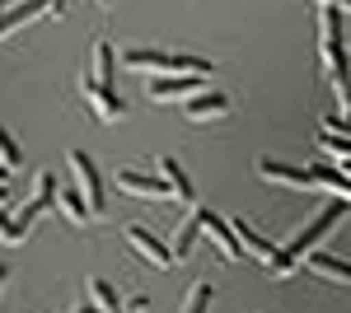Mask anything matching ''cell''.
Wrapping results in <instances>:
<instances>
[{
	"label": "cell",
	"mask_w": 351,
	"mask_h": 313,
	"mask_svg": "<svg viewBox=\"0 0 351 313\" xmlns=\"http://www.w3.org/2000/svg\"><path fill=\"white\" fill-rule=\"evenodd\" d=\"M342 206H347L342 197H328V206L319 210V215H314V220H309V225H304V229H300V234L291 238V243H281V248H276V258L267 262V276H276V281L295 276V271H300V262H304L309 253H314V248H319V238L332 234V225H337Z\"/></svg>",
	"instance_id": "cell-1"
},
{
	"label": "cell",
	"mask_w": 351,
	"mask_h": 313,
	"mask_svg": "<svg viewBox=\"0 0 351 313\" xmlns=\"http://www.w3.org/2000/svg\"><path fill=\"white\" fill-rule=\"evenodd\" d=\"M202 79L206 75H178V71L150 75L145 79V99H150V103H188L192 94H202Z\"/></svg>",
	"instance_id": "cell-2"
},
{
	"label": "cell",
	"mask_w": 351,
	"mask_h": 313,
	"mask_svg": "<svg viewBox=\"0 0 351 313\" xmlns=\"http://www.w3.org/2000/svg\"><path fill=\"white\" fill-rule=\"evenodd\" d=\"M263 183H276V187H295V192H314L319 187V173L314 168H300V164H286V159H258L253 164Z\"/></svg>",
	"instance_id": "cell-3"
},
{
	"label": "cell",
	"mask_w": 351,
	"mask_h": 313,
	"mask_svg": "<svg viewBox=\"0 0 351 313\" xmlns=\"http://www.w3.org/2000/svg\"><path fill=\"white\" fill-rule=\"evenodd\" d=\"M112 183H117V192H127V197H141V201H169L173 192H169V183H164L160 173L150 168H117L112 173Z\"/></svg>",
	"instance_id": "cell-4"
},
{
	"label": "cell",
	"mask_w": 351,
	"mask_h": 313,
	"mask_svg": "<svg viewBox=\"0 0 351 313\" xmlns=\"http://www.w3.org/2000/svg\"><path fill=\"white\" fill-rule=\"evenodd\" d=\"M66 164H71V178H75V187L84 192L89 210H94V215H104V206H108V201H104V178H99V164L84 155V150H71V155H66Z\"/></svg>",
	"instance_id": "cell-5"
},
{
	"label": "cell",
	"mask_w": 351,
	"mask_h": 313,
	"mask_svg": "<svg viewBox=\"0 0 351 313\" xmlns=\"http://www.w3.org/2000/svg\"><path fill=\"white\" fill-rule=\"evenodd\" d=\"M127 248H132L141 262H150L155 271H169V266L178 262V258H173V243L155 238L150 229H145V225H127Z\"/></svg>",
	"instance_id": "cell-6"
},
{
	"label": "cell",
	"mask_w": 351,
	"mask_h": 313,
	"mask_svg": "<svg viewBox=\"0 0 351 313\" xmlns=\"http://www.w3.org/2000/svg\"><path fill=\"white\" fill-rule=\"evenodd\" d=\"M80 99L89 103V112L99 117V122H122L127 117V103L112 94L108 84H94V79H80Z\"/></svg>",
	"instance_id": "cell-7"
},
{
	"label": "cell",
	"mask_w": 351,
	"mask_h": 313,
	"mask_svg": "<svg viewBox=\"0 0 351 313\" xmlns=\"http://www.w3.org/2000/svg\"><path fill=\"white\" fill-rule=\"evenodd\" d=\"M183 112H188V122H220V117H230V94H220V89H202V94H192L188 103H183Z\"/></svg>",
	"instance_id": "cell-8"
},
{
	"label": "cell",
	"mask_w": 351,
	"mask_h": 313,
	"mask_svg": "<svg viewBox=\"0 0 351 313\" xmlns=\"http://www.w3.org/2000/svg\"><path fill=\"white\" fill-rule=\"evenodd\" d=\"M206 238L216 243L220 262H239L243 258V243H239V234H234V225H230V220H220L211 206H206Z\"/></svg>",
	"instance_id": "cell-9"
},
{
	"label": "cell",
	"mask_w": 351,
	"mask_h": 313,
	"mask_svg": "<svg viewBox=\"0 0 351 313\" xmlns=\"http://www.w3.org/2000/svg\"><path fill=\"white\" fill-rule=\"evenodd\" d=\"M155 173H160L164 183H169L173 201H183V206H197V197H192V178L183 173V164H178L173 155H160V159H155Z\"/></svg>",
	"instance_id": "cell-10"
},
{
	"label": "cell",
	"mask_w": 351,
	"mask_h": 313,
	"mask_svg": "<svg viewBox=\"0 0 351 313\" xmlns=\"http://www.w3.org/2000/svg\"><path fill=\"white\" fill-rule=\"evenodd\" d=\"M230 225H234V234H239L243 253H253V258L263 262V266H267V262L276 258V243H271V238L263 234V229H258V225H253V220H243V215H234V220H230Z\"/></svg>",
	"instance_id": "cell-11"
},
{
	"label": "cell",
	"mask_w": 351,
	"mask_h": 313,
	"mask_svg": "<svg viewBox=\"0 0 351 313\" xmlns=\"http://www.w3.org/2000/svg\"><path fill=\"white\" fill-rule=\"evenodd\" d=\"M304 266H309V271H314L319 281H332V286H351V262H347V258H332V253H319V248H314V253L304 258Z\"/></svg>",
	"instance_id": "cell-12"
},
{
	"label": "cell",
	"mask_w": 351,
	"mask_h": 313,
	"mask_svg": "<svg viewBox=\"0 0 351 313\" xmlns=\"http://www.w3.org/2000/svg\"><path fill=\"white\" fill-rule=\"evenodd\" d=\"M56 197H61L56 178H52V173H38V187H33V197H28V201H24L19 210H14V215H24L28 225H33V220H38V215H43L47 206H56Z\"/></svg>",
	"instance_id": "cell-13"
},
{
	"label": "cell",
	"mask_w": 351,
	"mask_h": 313,
	"mask_svg": "<svg viewBox=\"0 0 351 313\" xmlns=\"http://www.w3.org/2000/svg\"><path fill=\"white\" fill-rule=\"evenodd\" d=\"M38 14H47V0H19V5H10V10L0 14V42H5L10 33H19L24 24H33Z\"/></svg>",
	"instance_id": "cell-14"
},
{
	"label": "cell",
	"mask_w": 351,
	"mask_h": 313,
	"mask_svg": "<svg viewBox=\"0 0 351 313\" xmlns=\"http://www.w3.org/2000/svg\"><path fill=\"white\" fill-rule=\"evenodd\" d=\"M197 234H206V206H188L178 234H173V258H188L192 243H197Z\"/></svg>",
	"instance_id": "cell-15"
},
{
	"label": "cell",
	"mask_w": 351,
	"mask_h": 313,
	"mask_svg": "<svg viewBox=\"0 0 351 313\" xmlns=\"http://www.w3.org/2000/svg\"><path fill=\"white\" fill-rule=\"evenodd\" d=\"M89 79L94 84H108L112 89V79H117V52H112V42H94V56H89Z\"/></svg>",
	"instance_id": "cell-16"
},
{
	"label": "cell",
	"mask_w": 351,
	"mask_h": 313,
	"mask_svg": "<svg viewBox=\"0 0 351 313\" xmlns=\"http://www.w3.org/2000/svg\"><path fill=\"white\" fill-rule=\"evenodd\" d=\"M56 210H61L71 225H89V215H94V210H89V201H84V192H80L75 183L61 187V197H56Z\"/></svg>",
	"instance_id": "cell-17"
},
{
	"label": "cell",
	"mask_w": 351,
	"mask_h": 313,
	"mask_svg": "<svg viewBox=\"0 0 351 313\" xmlns=\"http://www.w3.org/2000/svg\"><path fill=\"white\" fill-rule=\"evenodd\" d=\"M314 173H319V187H324L328 197H342L351 206V173H342L337 164H314Z\"/></svg>",
	"instance_id": "cell-18"
},
{
	"label": "cell",
	"mask_w": 351,
	"mask_h": 313,
	"mask_svg": "<svg viewBox=\"0 0 351 313\" xmlns=\"http://www.w3.org/2000/svg\"><path fill=\"white\" fill-rule=\"evenodd\" d=\"M89 299H94V304H99V309H108V313H122L127 309V299H122V295H117V286H112V281H104V276H89Z\"/></svg>",
	"instance_id": "cell-19"
},
{
	"label": "cell",
	"mask_w": 351,
	"mask_h": 313,
	"mask_svg": "<svg viewBox=\"0 0 351 313\" xmlns=\"http://www.w3.org/2000/svg\"><path fill=\"white\" fill-rule=\"evenodd\" d=\"M28 234H33V225H28L24 215H10V210L0 206V243L5 248H19V243H28Z\"/></svg>",
	"instance_id": "cell-20"
},
{
	"label": "cell",
	"mask_w": 351,
	"mask_h": 313,
	"mask_svg": "<svg viewBox=\"0 0 351 313\" xmlns=\"http://www.w3.org/2000/svg\"><path fill=\"white\" fill-rule=\"evenodd\" d=\"M211 295H216L211 281H192V290L183 295V309H178V313H206V309H211Z\"/></svg>",
	"instance_id": "cell-21"
},
{
	"label": "cell",
	"mask_w": 351,
	"mask_h": 313,
	"mask_svg": "<svg viewBox=\"0 0 351 313\" xmlns=\"http://www.w3.org/2000/svg\"><path fill=\"white\" fill-rule=\"evenodd\" d=\"M19 164H24V150H19V140H14L10 131L0 127V168H5V173H14Z\"/></svg>",
	"instance_id": "cell-22"
},
{
	"label": "cell",
	"mask_w": 351,
	"mask_h": 313,
	"mask_svg": "<svg viewBox=\"0 0 351 313\" xmlns=\"http://www.w3.org/2000/svg\"><path fill=\"white\" fill-rule=\"evenodd\" d=\"M314 5H328V10H342V14H351V0H314Z\"/></svg>",
	"instance_id": "cell-23"
},
{
	"label": "cell",
	"mask_w": 351,
	"mask_h": 313,
	"mask_svg": "<svg viewBox=\"0 0 351 313\" xmlns=\"http://www.w3.org/2000/svg\"><path fill=\"white\" fill-rule=\"evenodd\" d=\"M47 14H52V19H61V14H66V0H47Z\"/></svg>",
	"instance_id": "cell-24"
},
{
	"label": "cell",
	"mask_w": 351,
	"mask_h": 313,
	"mask_svg": "<svg viewBox=\"0 0 351 313\" xmlns=\"http://www.w3.org/2000/svg\"><path fill=\"white\" fill-rule=\"evenodd\" d=\"M5 201H10V183H0V206H5Z\"/></svg>",
	"instance_id": "cell-25"
},
{
	"label": "cell",
	"mask_w": 351,
	"mask_h": 313,
	"mask_svg": "<svg viewBox=\"0 0 351 313\" xmlns=\"http://www.w3.org/2000/svg\"><path fill=\"white\" fill-rule=\"evenodd\" d=\"M10 5H19V0H0V14H5V10H10Z\"/></svg>",
	"instance_id": "cell-26"
},
{
	"label": "cell",
	"mask_w": 351,
	"mask_h": 313,
	"mask_svg": "<svg viewBox=\"0 0 351 313\" xmlns=\"http://www.w3.org/2000/svg\"><path fill=\"white\" fill-rule=\"evenodd\" d=\"M5 276H10V266H5V262H0V286H5Z\"/></svg>",
	"instance_id": "cell-27"
},
{
	"label": "cell",
	"mask_w": 351,
	"mask_h": 313,
	"mask_svg": "<svg viewBox=\"0 0 351 313\" xmlns=\"http://www.w3.org/2000/svg\"><path fill=\"white\" fill-rule=\"evenodd\" d=\"M5 178H10V173H5V168H0V183H5Z\"/></svg>",
	"instance_id": "cell-28"
},
{
	"label": "cell",
	"mask_w": 351,
	"mask_h": 313,
	"mask_svg": "<svg viewBox=\"0 0 351 313\" xmlns=\"http://www.w3.org/2000/svg\"><path fill=\"white\" fill-rule=\"evenodd\" d=\"M99 5H104V10H108V5H112V0H99Z\"/></svg>",
	"instance_id": "cell-29"
}]
</instances>
